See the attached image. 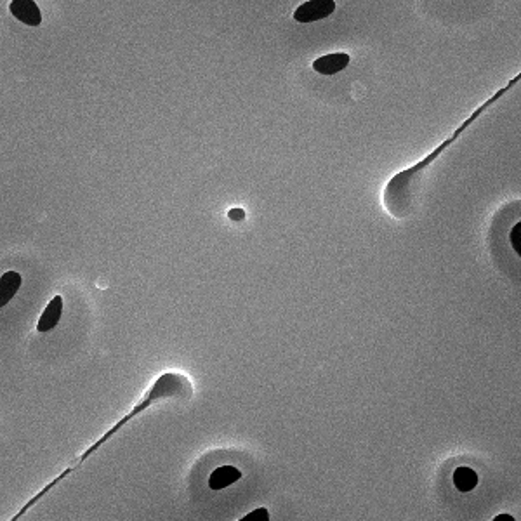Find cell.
Masks as SVG:
<instances>
[{
    "mask_svg": "<svg viewBox=\"0 0 521 521\" xmlns=\"http://www.w3.org/2000/svg\"><path fill=\"white\" fill-rule=\"evenodd\" d=\"M520 80H521V73H518L516 77H512V79L509 80L503 89H499L497 92H493V94L490 96V98L485 101L483 104H480V106H478L476 110H474L473 114L469 115L468 119H466L464 122H462L461 126H459L457 129L449 136V138L443 139L440 145L434 148L433 151H429L426 157L421 158L419 162H415L414 165H410V167H407V169L396 172L395 176L388 181L386 188H384V193H383V204H384V209H386L388 214H390L391 217H395V219H405V217H408L412 212H414L415 198H417L419 190H421L427 169H429V167L433 165V163L437 162L450 146L456 145L459 139H461V136H464L466 131H468L474 122H478L481 116L487 114L490 108L495 106V104L499 103V101L503 99L505 94H509V92H511L512 89L520 84Z\"/></svg>",
    "mask_w": 521,
    "mask_h": 521,
    "instance_id": "6da1fadb",
    "label": "cell"
},
{
    "mask_svg": "<svg viewBox=\"0 0 521 521\" xmlns=\"http://www.w3.org/2000/svg\"><path fill=\"white\" fill-rule=\"evenodd\" d=\"M193 393H195V390H193V383L190 380V377L181 374V372H163L162 375H158L157 379H155V383L151 384L150 390H148L145 395H143V398L139 400V402L131 408L129 414H126L122 419H120V421H116L114 426H111L110 429H108L106 433H104L103 437L99 438V440H96L91 446H89V449H85L84 452H82L80 456L77 457L75 461H73L72 464L68 466V468L63 469L60 476L54 478V480L50 481V483L45 485V487L42 488L40 492L37 493V495L32 497L28 503L23 505L21 511H19L18 515L14 516L13 521H18L19 518H23V515H26V512H28L30 509H32L33 505L38 503V500L44 499V497L48 495L50 490H53L54 487H57L61 481H65L66 478L70 476V474L75 473L77 469H79L85 461H89V459L94 456L96 452H98L101 446L106 445V443L110 442L111 438L116 437V434H119L120 431H122L124 427H126L131 421H134L136 417H139L141 414H145V412L150 410L151 407L160 405V403H165V402H188V400L193 398Z\"/></svg>",
    "mask_w": 521,
    "mask_h": 521,
    "instance_id": "7a4b0ae2",
    "label": "cell"
},
{
    "mask_svg": "<svg viewBox=\"0 0 521 521\" xmlns=\"http://www.w3.org/2000/svg\"><path fill=\"white\" fill-rule=\"evenodd\" d=\"M334 11H336V0H308L294 11V19L301 25H308L332 16Z\"/></svg>",
    "mask_w": 521,
    "mask_h": 521,
    "instance_id": "3957f363",
    "label": "cell"
},
{
    "mask_svg": "<svg viewBox=\"0 0 521 521\" xmlns=\"http://www.w3.org/2000/svg\"><path fill=\"white\" fill-rule=\"evenodd\" d=\"M9 11L19 23L26 26H38L42 23V13L35 0H13Z\"/></svg>",
    "mask_w": 521,
    "mask_h": 521,
    "instance_id": "277c9868",
    "label": "cell"
},
{
    "mask_svg": "<svg viewBox=\"0 0 521 521\" xmlns=\"http://www.w3.org/2000/svg\"><path fill=\"white\" fill-rule=\"evenodd\" d=\"M349 61H351V57H349L348 53H332L314 60L311 66L320 75H336V73L342 72L349 65Z\"/></svg>",
    "mask_w": 521,
    "mask_h": 521,
    "instance_id": "5b68a950",
    "label": "cell"
},
{
    "mask_svg": "<svg viewBox=\"0 0 521 521\" xmlns=\"http://www.w3.org/2000/svg\"><path fill=\"white\" fill-rule=\"evenodd\" d=\"M61 314H63V297H61V295H54V297L49 301V305L45 306V309L42 311L40 318H38L37 324L38 332L45 334L50 332L53 329H56L61 320Z\"/></svg>",
    "mask_w": 521,
    "mask_h": 521,
    "instance_id": "8992f818",
    "label": "cell"
},
{
    "mask_svg": "<svg viewBox=\"0 0 521 521\" xmlns=\"http://www.w3.org/2000/svg\"><path fill=\"white\" fill-rule=\"evenodd\" d=\"M240 478H242V471H240L238 468H235V466H221V468H216L211 473V476H209L207 480V485L211 490L219 492V490L231 487V485L236 483Z\"/></svg>",
    "mask_w": 521,
    "mask_h": 521,
    "instance_id": "52a82bcc",
    "label": "cell"
},
{
    "mask_svg": "<svg viewBox=\"0 0 521 521\" xmlns=\"http://www.w3.org/2000/svg\"><path fill=\"white\" fill-rule=\"evenodd\" d=\"M21 283L23 278L18 271H6V273L0 277V306H2V308L18 294Z\"/></svg>",
    "mask_w": 521,
    "mask_h": 521,
    "instance_id": "ba28073f",
    "label": "cell"
},
{
    "mask_svg": "<svg viewBox=\"0 0 521 521\" xmlns=\"http://www.w3.org/2000/svg\"><path fill=\"white\" fill-rule=\"evenodd\" d=\"M452 481H454V487H456L459 492L468 493V492H471V490L476 488L478 481L480 480H478V474L474 469L468 468V466H461V468H457L456 471H454Z\"/></svg>",
    "mask_w": 521,
    "mask_h": 521,
    "instance_id": "9c48e42d",
    "label": "cell"
},
{
    "mask_svg": "<svg viewBox=\"0 0 521 521\" xmlns=\"http://www.w3.org/2000/svg\"><path fill=\"white\" fill-rule=\"evenodd\" d=\"M520 229H521V223L518 221V223H516L515 226L511 228V231H509V243H511L512 251L516 252V256H518V258L521 256V242H520L521 235H520Z\"/></svg>",
    "mask_w": 521,
    "mask_h": 521,
    "instance_id": "30bf717a",
    "label": "cell"
},
{
    "mask_svg": "<svg viewBox=\"0 0 521 521\" xmlns=\"http://www.w3.org/2000/svg\"><path fill=\"white\" fill-rule=\"evenodd\" d=\"M240 521H270V512H268L266 508H259L245 515L243 518H240Z\"/></svg>",
    "mask_w": 521,
    "mask_h": 521,
    "instance_id": "8fae6325",
    "label": "cell"
},
{
    "mask_svg": "<svg viewBox=\"0 0 521 521\" xmlns=\"http://www.w3.org/2000/svg\"><path fill=\"white\" fill-rule=\"evenodd\" d=\"M228 217L231 221H236V223H240V221L245 219V211H243V209H231V211L228 212Z\"/></svg>",
    "mask_w": 521,
    "mask_h": 521,
    "instance_id": "7c38bea8",
    "label": "cell"
},
{
    "mask_svg": "<svg viewBox=\"0 0 521 521\" xmlns=\"http://www.w3.org/2000/svg\"><path fill=\"white\" fill-rule=\"evenodd\" d=\"M493 521H515V518L511 515H497Z\"/></svg>",
    "mask_w": 521,
    "mask_h": 521,
    "instance_id": "4fadbf2b",
    "label": "cell"
}]
</instances>
